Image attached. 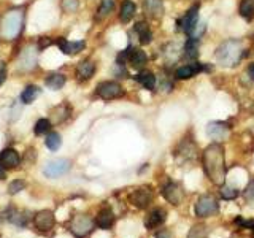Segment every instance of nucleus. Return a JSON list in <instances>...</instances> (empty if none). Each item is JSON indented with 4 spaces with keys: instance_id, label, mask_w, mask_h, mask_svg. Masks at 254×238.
<instances>
[{
    "instance_id": "1",
    "label": "nucleus",
    "mask_w": 254,
    "mask_h": 238,
    "mask_svg": "<svg viewBox=\"0 0 254 238\" xmlns=\"http://www.w3.org/2000/svg\"><path fill=\"white\" fill-rule=\"evenodd\" d=\"M203 170L206 177L213 181L214 184H222L226 178V161H224V148L219 143H211L206 146L202 156Z\"/></svg>"
},
{
    "instance_id": "2",
    "label": "nucleus",
    "mask_w": 254,
    "mask_h": 238,
    "mask_svg": "<svg viewBox=\"0 0 254 238\" xmlns=\"http://www.w3.org/2000/svg\"><path fill=\"white\" fill-rule=\"evenodd\" d=\"M243 54H245V48H243L242 40L229 38L216 48V51H214V58H216V62L221 67L234 68L240 63Z\"/></svg>"
},
{
    "instance_id": "3",
    "label": "nucleus",
    "mask_w": 254,
    "mask_h": 238,
    "mask_svg": "<svg viewBox=\"0 0 254 238\" xmlns=\"http://www.w3.org/2000/svg\"><path fill=\"white\" fill-rule=\"evenodd\" d=\"M126 95V91L123 84L119 81H115V79H107V81H100L97 86H95V97L100 100H118L123 99Z\"/></svg>"
},
{
    "instance_id": "4",
    "label": "nucleus",
    "mask_w": 254,
    "mask_h": 238,
    "mask_svg": "<svg viewBox=\"0 0 254 238\" xmlns=\"http://www.w3.org/2000/svg\"><path fill=\"white\" fill-rule=\"evenodd\" d=\"M198 18H200V3L190 5L188 10L177 19V30L185 35H190L197 27Z\"/></svg>"
},
{
    "instance_id": "5",
    "label": "nucleus",
    "mask_w": 254,
    "mask_h": 238,
    "mask_svg": "<svg viewBox=\"0 0 254 238\" xmlns=\"http://www.w3.org/2000/svg\"><path fill=\"white\" fill-rule=\"evenodd\" d=\"M210 70H211L210 67H206L205 63L198 62V60L186 62V63H183V65L175 68L173 78L178 79V81H185V79H190V78L197 76L198 73H203V71H210Z\"/></svg>"
},
{
    "instance_id": "6",
    "label": "nucleus",
    "mask_w": 254,
    "mask_h": 238,
    "mask_svg": "<svg viewBox=\"0 0 254 238\" xmlns=\"http://www.w3.org/2000/svg\"><path fill=\"white\" fill-rule=\"evenodd\" d=\"M71 169V162L68 159H53V161H48L43 167V175L46 178H59L62 175H65Z\"/></svg>"
},
{
    "instance_id": "7",
    "label": "nucleus",
    "mask_w": 254,
    "mask_h": 238,
    "mask_svg": "<svg viewBox=\"0 0 254 238\" xmlns=\"http://www.w3.org/2000/svg\"><path fill=\"white\" fill-rule=\"evenodd\" d=\"M54 45L58 46V50L65 56H76L86 50L84 40H67L65 37L54 38Z\"/></svg>"
},
{
    "instance_id": "8",
    "label": "nucleus",
    "mask_w": 254,
    "mask_h": 238,
    "mask_svg": "<svg viewBox=\"0 0 254 238\" xmlns=\"http://www.w3.org/2000/svg\"><path fill=\"white\" fill-rule=\"evenodd\" d=\"M94 224L95 222L89 216L81 214V216L73 218V221H71V224H70V230L76 238H84L86 235H89L92 232Z\"/></svg>"
},
{
    "instance_id": "9",
    "label": "nucleus",
    "mask_w": 254,
    "mask_h": 238,
    "mask_svg": "<svg viewBox=\"0 0 254 238\" xmlns=\"http://www.w3.org/2000/svg\"><path fill=\"white\" fill-rule=\"evenodd\" d=\"M97 71V62H95L92 58H86L81 62L78 63L75 68V76L78 83H86L95 75Z\"/></svg>"
},
{
    "instance_id": "10",
    "label": "nucleus",
    "mask_w": 254,
    "mask_h": 238,
    "mask_svg": "<svg viewBox=\"0 0 254 238\" xmlns=\"http://www.w3.org/2000/svg\"><path fill=\"white\" fill-rule=\"evenodd\" d=\"M148 54L146 51H143L141 48H137L133 45H129V56H127V65L133 70H143L148 65Z\"/></svg>"
},
{
    "instance_id": "11",
    "label": "nucleus",
    "mask_w": 254,
    "mask_h": 238,
    "mask_svg": "<svg viewBox=\"0 0 254 238\" xmlns=\"http://www.w3.org/2000/svg\"><path fill=\"white\" fill-rule=\"evenodd\" d=\"M200 56V38L188 37L181 48V58L186 62H195Z\"/></svg>"
},
{
    "instance_id": "12",
    "label": "nucleus",
    "mask_w": 254,
    "mask_h": 238,
    "mask_svg": "<svg viewBox=\"0 0 254 238\" xmlns=\"http://www.w3.org/2000/svg\"><path fill=\"white\" fill-rule=\"evenodd\" d=\"M21 27H22V19H19V13L11 11L2 21V35H5L8 40H11L18 35Z\"/></svg>"
},
{
    "instance_id": "13",
    "label": "nucleus",
    "mask_w": 254,
    "mask_h": 238,
    "mask_svg": "<svg viewBox=\"0 0 254 238\" xmlns=\"http://www.w3.org/2000/svg\"><path fill=\"white\" fill-rule=\"evenodd\" d=\"M218 210H219L218 202L210 195H203V197L198 198V200L195 202V208H194V211L198 218L211 216V214L218 213Z\"/></svg>"
},
{
    "instance_id": "14",
    "label": "nucleus",
    "mask_w": 254,
    "mask_h": 238,
    "mask_svg": "<svg viewBox=\"0 0 254 238\" xmlns=\"http://www.w3.org/2000/svg\"><path fill=\"white\" fill-rule=\"evenodd\" d=\"M133 34L137 35L138 38V43L141 46H146L149 43H153V38H154V34L153 30H151V26L148 24V21L141 19V21H137L133 26Z\"/></svg>"
},
{
    "instance_id": "15",
    "label": "nucleus",
    "mask_w": 254,
    "mask_h": 238,
    "mask_svg": "<svg viewBox=\"0 0 254 238\" xmlns=\"http://www.w3.org/2000/svg\"><path fill=\"white\" fill-rule=\"evenodd\" d=\"M34 224L40 232H48V230H51L56 224L54 213L51 210H43V211L37 213L34 218Z\"/></svg>"
},
{
    "instance_id": "16",
    "label": "nucleus",
    "mask_w": 254,
    "mask_h": 238,
    "mask_svg": "<svg viewBox=\"0 0 254 238\" xmlns=\"http://www.w3.org/2000/svg\"><path fill=\"white\" fill-rule=\"evenodd\" d=\"M135 14H137V5H135L133 0H123L121 5H119V13H118L119 22L129 24L133 21Z\"/></svg>"
},
{
    "instance_id": "17",
    "label": "nucleus",
    "mask_w": 254,
    "mask_h": 238,
    "mask_svg": "<svg viewBox=\"0 0 254 238\" xmlns=\"http://www.w3.org/2000/svg\"><path fill=\"white\" fill-rule=\"evenodd\" d=\"M143 11L149 19H161L164 16V0H143Z\"/></svg>"
},
{
    "instance_id": "18",
    "label": "nucleus",
    "mask_w": 254,
    "mask_h": 238,
    "mask_svg": "<svg viewBox=\"0 0 254 238\" xmlns=\"http://www.w3.org/2000/svg\"><path fill=\"white\" fill-rule=\"evenodd\" d=\"M133 79L146 91H154L157 87V76L151 70H146V68L140 70L138 73L133 76Z\"/></svg>"
},
{
    "instance_id": "19",
    "label": "nucleus",
    "mask_w": 254,
    "mask_h": 238,
    "mask_svg": "<svg viewBox=\"0 0 254 238\" xmlns=\"http://www.w3.org/2000/svg\"><path fill=\"white\" fill-rule=\"evenodd\" d=\"M151 200H153V192H151L149 187H140L130 194V202L137 208H146Z\"/></svg>"
},
{
    "instance_id": "20",
    "label": "nucleus",
    "mask_w": 254,
    "mask_h": 238,
    "mask_svg": "<svg viewBox=\"0 0 254 238\" xmlns=\"http://www.w3.org/2000/svg\"><path fill=\"white\" fill-rule=\"evenodd\" d=\"M0 162L5 169H16L21 164V156L14 148H5L0 153Z\"/></svg>"
},
{
    "instance_id": "21",
    "label": "nucleus",
    "mask_w": 254,
    "mask_h": 238,
    "mask_svg": "<svg viewBox=\"0 0 254 238\" xmlns=\"http://www.w3.org/2000/svg\"><path fill=\"white\" fill-rule=\"evenodd\" d=\"M229 133V127L226 122H219V121H214V122H210L206 125V135L211 137L213 140H224Z\"/></svg>"
},
{
    "instance_id": "22",
    "label": "nucleus",
    "mask_w": 254,
    "mask_h": 238,
    "mask_svg": "<svg viewBox=\"0 0 254 238\" xmlns=\"http://www.w3.org/2000/svg\"><path fill=\"white\" fill-rule=\"evenodd\" d=\"M67 84V75L59 73V71H51L45 78V86L51 91H61Z\"/></svg>"
},
{
    "instance_id": "23",
    "label": "nucleus",
    "mask_w": 254,
    "mask_h": 238,
    "mask_svg": "<svg viewBox=\"0 0 254 238\" xmlns=\"http://www.w3.org/2000/svg\"><path fill=\"white\" fill-rule=\"evenodd\" d=\"M115 6H116V0H100L97 10H95L94 19L97 21V22L105 21L108 16L113 13Z\"/></svg>"
},
{
    "instance_id": "24",
    "label": "nucleus",
    "mask_w": 254,
    "mask_h": 238,
    "mask_svg": "<svg viewBox=\"0 0 254 238\" xmlns=\"http://www.w3.org/2000/svg\"><path fill=\"white\" fill-rule=\"evenodd\" d=\"M165 219H167V213H165V210H162V208H156V210H153L151 211L148 216H146V219H145V226H146V229H157V227H161L164 222H165Z\"/></svg>"
},
{
    "instance_id": "25",
    "label": "nucleus",
    "mask_w": 254,
    "mask_h": 238,
    "mask_svg": "<svg viewBox=\"0 0 254 238\" xmlns=\"http://www.w3.org/2000/svg\"><path fill=\"white\" fill-rule=\"evenodd\" d=\"M40 94H42V87L37 84H27L22 89V92L19 95V100L22 105H30V103H34L38 99Z\"/></svg>"
},
{
    "instance_id": "26",
    "label": "nucleus",
    "mask_w": 254,
    "mask_h": 238,
    "mask_svg": "<svg viewBox=\"0 0 254 238\" xmlns=\"http://www.w3.org/2000/svg\"><path fill=\"white\" fill-rule=\"evenodd\" d=\"M162 195L173 205H180L181 198H183V192L177 182H169V184H165L162 189Z\"/></svg>"
},
{
    "instance_id": "27",
    "label": "nucleus",
    "mask_w": 254,
    "mask_h": 238,
    "mask_svg": "<svg viewBox=\"0 0 254 238\" xmlns=\"http://www.w3.org/2000/svg\"><path fill=\"white\" fill-rule=\"evenodd\" d=\"M94 222H95V226L100 229H110L115 222V214L110 208H103L100 210V213L97 214V218H95Z\"/></svg>"
},
{
    "instance_id": "28",
    "label": "nucleus",
    "mask_w": 254,
    "mask_h": 238,
    "mask_svg": "<svg viewBox=\"0 0 254 238\" xmlns=\"http://www.w3.org/2000/svg\"><path fill=\"white\" fill-rule=\"evenodd\" d=\"M71 113V107L68 105L67 102H62L61 105H58L54 110H53V121L54 122H64L67 121V118L70 116Z\"/></svg>"
},
{
    "instance_id": "29",
    "label": "nucleus",
    "mask_w": 254,
    "mask_h": 238,
    "mask_svg": "<svg viewBox=\"0 0 254 238\" xmlns=\"http://www.w3.org/2000/svg\"><path fill=\"white\" fill-rule=\"evenodd\" d=\"M238 14H240L245 21L251 22L254 19V0H240Z\"/></svg>"
},
{
    "instance_id": "30",
    "label": "nucleus",
    "mask_w": 254,
    "mask_h": 238,
    "mask_svg": "<svg viewBox=\"0 0 254 238\" xmlns=\"http://www.w3.org/2000/svg\"><path fill=\"white\" fill-rule=\"evenodd\" d=\"M51 127H53L51 119L40 118L38 121L35 122V125H34V133L37 135V137H42V135H46V133L51 132Z\"/></svg>"
},
{
    "instance_id": "31",
    "label": "nucleus",
    "mask_w": 254,
    "mask_h": 238,
    "mask_svg": "<svg viewBox=\"0 0 254 238\" xmlns=\"http://www.w3.org/2000/svg\"><path fill=\"white\" fill-rule=\"evenodd\" d=\"M27 211H19V210H10L8 213V219H10L13 224L19 226V227H24L27 224L29 221V216H27Z\"/></svg>"
},
{
    "instance_id": "32",
    "label": "nucleus",
    "mask_w": 254,
    "mask_h": 238,
    "mask_svg": "<svg viewBox=\"0 0 254 238\" xmlns=\"http://www.w3.org/2000/svg\"><path fill=\"white\" fill-rule=\"evenodd\" d=\"M45 145L46 148L50 149V151H58L62 145V138H61V135L58 132H50V133H46V138H45Z\"/></svg>"
},
{
    "instance_id": "33",
    "label": "nucleus",
    "mask_w": 254,
    "mask_h": 238,
    "mask_svg": "<svg viewBox=\"0 0 254 238\" xmlns=\"http://www.w3.org/2000/svg\"><path fill=\"white\" fill-rule=\"evenodd\" d=\"M79 6H81V0H61V10L65 14L78 13Z\"/></svg>"
},
{
    "instance_id": "34",
    "label": "nucleus",
    "mask_w": 254,
    "mask_h": 238,
    "mask_svg": "<svg viewBox=\"0 0 254 238\" xmlns=\"http://www.w3.org/2000/svg\"><path fill=\"white\" fill-rule=\"evenodd\" d=\"M26 189V181H22V179H14L10 186H8V192H10L11 195L14 194H19L21 190Z\"/></svg>"
},
{
    "instance_id": "35",
    "label": "nucleus",
    "mask_w": 254,
    "mask_h": 238,
    "mask_svg": "<svg viewBox=\"0 0 254 238\" xmlns=\"http://www.w3.org/2000/svg\"><path fill=\"white\" fill-rule=\"evenodd\" d=\"M188 238H206V229L205 226H194L190 229Z\"/></svg>"
},
{
    "instance_id": "36",
    "label": "nucleus",
    "mask_w": 254,
    "mask_h": 238,
    "mask_svg": "<svg viewBox=\"0 0 254 238\" xmlns=\"http://www.w3.org/2000/svg\"><path fill=\"white\" fill-rule=\"evenodd\" d=\"M221 195L226 198V200H234L235 197H238V190L230 187V186H222L221 187Z\"/></svg>"
},
{
    "instance_id": "37",
    "label": "nucleus",
    "mask_w": 254,
    "mask_h": 238,
    "mask_svg": "<svg viewBox=\"0 0 254 238\" xmlns=\"http://www.w3.org/2000/svg\"><path fill=\"white\" fill-rule=\"evenodd\" d=\"M245 197L246 198H254V179L248 182V186L245 189Z\"/></svg>"
},
{
    "instance_id": "38",
    "label": "nucleus",
    "mask_w": 254,
    "mask_h": 238,
    "mask_svg": "<svg viewBox=\"0 0 254 238\" xmlns=\"http://www.w3.org/2000/svg\"><path fill=\"white\" fill-rule=\"evenodd\" d=\"M156 238H173V235H172L170 230L162 229V230H159V232L156 234Z\"/></svg>"
},
{
    "instance_id": "39",
    "label": "nucleus",
    "mask_w": 254,
    "mask_h": 238,
    "mask_svg": "<svg viewBox=\"0 0 254 238\" xmlns=\"http://www.w3.org/2000/svg\"><path fill=\"white\" fill-rule=\"evenodd\" d=\"M246 73H248V78L254 83V62L248 63V67H246Z\"/></svg>"
},
{
    "instance_id": "40",
    "label": "nucleus",
    "mask_w": 254,
    "mask_h": 238,
    "mask_svg": "<svg viewBox=\"0 0 254 238\" xmlns=\"http://www.w3.org/2000/svg\"><path fill=\"white\" fill-rule=\"evenodd\" d=\"M235 222H238V224L243 226V227H250V229H253V230H254V219H253V221H242V219H235Z\"/></svg>"
},
{
    "instance_id": "41",
    "label": "nucleus",
    "mask_w": 254,
    "mask_h": 238,
    "mask_svg": "<svg viewBox=\"0 0 254 238\" xmlns=\"http://www.w3.org/2000/svg\"><path fill=\"white\" fill-rule=\"evenodd\" d=\"M5 79H6V68L0 67V86L5 83Z\"/></svg>"
},
{
    "instance_id": "42",
    "label": "nucleus",
    "mask_w": 254,
    "mask_h": 238,
    "mask_svg": "<svg viewBox=\"0 0 254 238\" xmlns=\"http://www.w3.org/2000/svg\"><path fill=\"white\" fill-rule=\"evenodd\" d=\"M5 177H6V173H5V167L2 165V162H0V181L5 179Z\"/></svg>"
},
{
    "instance_id": "43",
    "label": "nucleus",
    "mask_w": 254,
    "mask_h": 238,
    "mask_svg": "<svg viewBox=\"0 0 254 238\" xmlns=\"http://www.w3.org/2000/svg\"><path fill=\"white\" fill-rule=\"evenodd\" d=\"M253 238H254V234H253Z\"/></svg>"
}]
</instances>
